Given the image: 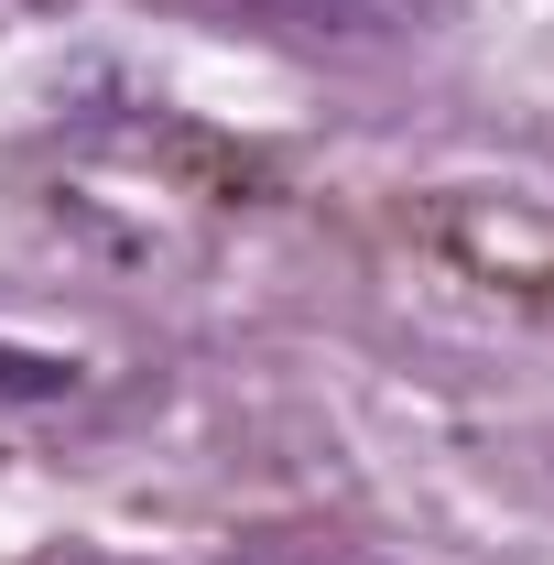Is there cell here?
Returning a JSON list of instances; mask_svg holds the SVG:
<instances>
[{"instance_id": "cell-3", "label": "cell", "mask_w": 554, "mask_h": 565, "mask_svg": "<svg viewBox=\"0 0 554 565\" xmlns=\"http://www.w3.org/2000/svg\"><path fill=\"white\" fill-rule=\"evenodd\" d=\"M76 381V359H22V349H0V392H66Z\"/></svg>"}, {"instance_id": "cell-1", "label": "cell", "mask_w": 554, "mask_h": 565, "mask_svg": "<svg viewBox=\"0 0 554 565\" xmlns=\"http://www.w3.org/2000/svg\"><path fill=\"white\" fill-rule=\"evenodd\" d=\"M446 250H468V273L489 282V294H522V305H554V262H533L511 228L500 239H468V228H446Z\"/></svg>"}, {"instance_id": "cell-2", "label": "cell", "mask_w": 554, "mask_h": 565, "mask_svg": "<svg viewBox=\"0 0 554 565\" xmlns=\"http://www.w3.org/2000/svg\"><path fill=\"white\" fill-rule=\"evenodd\" d=\"M262 11L294 33H392L403 22V0H262Z\"/></svg>"}]
</instances>
